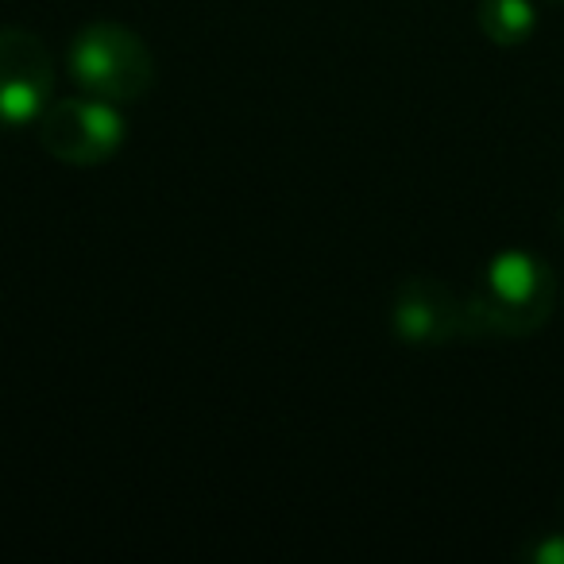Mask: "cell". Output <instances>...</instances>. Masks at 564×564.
<instances>
[{"mask_svg": "<svg viewBox=\"0 0 564 564\" xmlns=\"http://www.w3.org/2000/svg\"><path fill=\"white\" fill-rule=\"evenodd\" d=\"M556 274L530 251H502L484 267L476 291L464 299V333L471 337H530L553 317Z\"/></svg>", "mask_w": 564, "mask_h": 564, "instance_id": "6da1fadb", "label": "cell"}, {"mask_svg": "<svg viewBox=\"0 0 564 564\" xmlns=\"http://www.w3.org/2000/svg\"><path fill=\"white\" fill-rule=\"evenodd\" d=\"M66 70L89 97L112 105H132L155 86V55L124 24L97 20L70 40Z\"/></svg>", "mask_w": 564, "mask_h": 564, "instance_id": "7a4b0ae2", "label": "cell"}, {"mask_svg": "<svg viewBox=\"0 0 564 564\" xmlns=\"http://www.w3.org/2000/svg\"><path fill=\"white\" fill-rule=\"evenodd\" d=\"M40 143L51 159L66 166H101L124 148L128 120L112 101L101 97H63L35 120Z\"/></svg>", "mask_w": 564, "mask_h": 564, "instance_id": "3957f363", "label": "cell"}, {"mask_svg": "<svg viewBox=\"0 0 564 564\" xmlns=\"http://www.w3.org/2000/svg\"><path fill=\"white\" fill-rule=\"evenodd\" d=\"M55 58L28 28H0V128H28L55 101Z\"/></svg>", "mask_w": 564, "mask_h": 564, "instance_id": "277c9868", "label": "cell"}, {"mask_svg": "<svg viewBox=\"0 0 564 564\" xmlns=\"http://www.w3.org/2000/svg\"><path fill=\"white\" fill-rule=\"evenodd\" d=\"M391 329L414 348H441L468 340L464 333V299L441 279H406L394 291Z\"/></svg>", "mask_w": 564, "mask_h": 564, "instance_id": "5b68a950", "label": "cell"}, {"mask_svg": "<svg viewBox=\"0 0 564 564\" xmlns=\"http://www.w3.org/2000/svg\"><path fill=\"white\" fill-rule=\"evenodd\" d=\"M533 24H538V17H533L530 0H484L479 4V32L499 47L525 43Z\"/></svg>", "mask_w": 564, "mask_h": 564, "instance_id": "8992f818", "label": "cell"}, {"mask_svg": "<svg viewBox=\"0 0 564 564\" xmlns=\"http://www.w3.org/2000/svg\"><path fill=\"white\" fill-rule=\"evenodd\" d=\"M530 556L538 564H564V538H545L541 545H533Z\"/></svg>", "mask_w": 564, "mask_h": 564, "instance_id": "52a82bcc", "label": "cell"}, {"mask_svg": "<svg viewBox=\"0 0 564 564\" xmlns=\"http://www.w3.org/2000/svg\"><path fill=\"white\" fill-rule=\"evenodd\" d=\"M561 232H564V209H561Z\"/></svg>", "mask_w": 564, "mask_h": 564, "instance_id": "ba28073f", "label": "cell"}]
</instances>
